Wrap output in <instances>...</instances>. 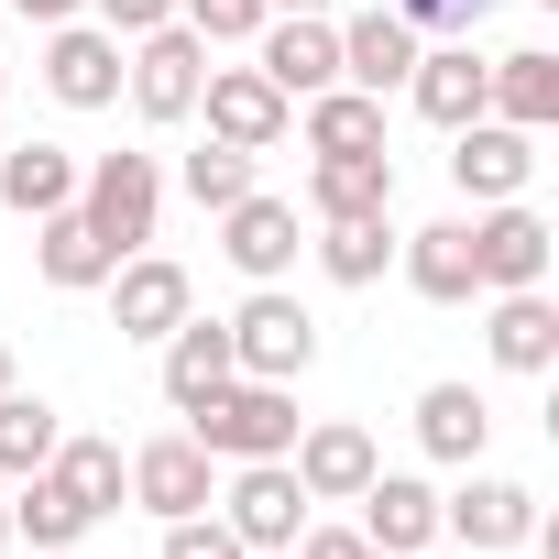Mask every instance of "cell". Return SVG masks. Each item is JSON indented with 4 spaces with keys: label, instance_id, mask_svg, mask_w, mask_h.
<instances>
[{
    "label": "cell",
    "instance_id": "obj_39",
    "mask_svg": "<svg viewBox=\"0 0 559 559\" xmlns=\"http://www.w3.org/2000/svg\"><path fill=\"white\" fill-rule=\"evenodd\" d=\"M263 12H330V0H263Z\"/></svg>",
    "mask_w": 559,
    "mask_h": 559
},
{
    "label": "cell",
    "instance_id": "obj_33",
    "mask_svg": "<svg viewBox=\"0 0 559 559\" xmlns=\"http://www.w3.org/2000/svg\"><path fill=\"white\" fill-rule=\"evenodd\" d=\"M176 23H187L198 45H252L274 12H263V0H176Z\"/></svg>",
    "mask_w": 559,
    "mask_h": 559
},
{
    "label": "cell",
    "instance_id": "obj_13",
    "mask_svg": "<svg viewBox=\"0 0 559 559\" xmlns=\"http://www.w3.org/2000/svg\"><path fill=\"white\" fill-rule=\"evenodd\" d=\"M45 88H56L67 110H110V99H121V34L56 23V34H45Z\"/></svg>",
    "mask_w": 559,
    "mask_h": 559
},
{
    "label": "cell",
    "instance_id": "obj_25",
    "mask_svg": "<svg viewBox=\"0 0 559 559\" xmlns=\"http://www.w3.org/2000/svg\"><path fill=\"white\" fill-rule=\"evenodd\" d=\"M483 341H493L504 373H548V362H559V308H548L537 286H515V297H493V330H483Z\"/></svg>",
    "mask_w": 559,
    "mask_h": 559
},
{
    "label": "cell",
    "instance_id": "obj_16",
    "mask_svg": "<svg viewBox=\"0 0 559 559\" xmlns=\"http://www.w3.org/2000/svg\"><path fill=\"white\" fill-rule=\"evenodd\" d=\"M352 504H362V548H384V559H417V548L439 537V493H428L417 472H373Z\"/></svg>",
    "mask_w": 559,
    "mask_h": 559
},
{
    "label": "cell",
    "instance_id": "obj_38",
    "mask_svg": "<svg viewBox=\"0 0 559 559\" xmlns=\"http://www.w3.org/2000/svg\"><path fill=\"white\" fill-rule=\"evenodd\" d=\"M12 12H23L34 34H56V23H78V12H88V0H12Z\"/></svg>",
    "mask_w": 559,
    "mask_h": 559
},
{
    "label": "cell",
    "instance_id": "obj_26",
    "mask_svg": "<svg viewBox=\"0 0 559 559\" xmlns=\"http://www.w3.org/2000/svg\"><path fill=\"white\" fill-rule=\"evenodd\" d=\"M0 198H12L23 219L78 209V154H67V143H12V154H0Z\"/></svg>",
    "mask_w": 559,
    "mask_h": 559
},
{
    "label": "cell",
    "instance_id": "obj_15",
    "mask_svg": "<svg viewBox=\"0 0 559 559\" xmlns=\"http://www.w3.org/2000/svg\"><path fill=\"white\" fill-rule=\"evenodd\" d=\"M110 319H121V341H165V330L187 319V263L121 252V263H110Z\"/></svg>",
    "mask_w": 559,
    "mask_h": 559
},
{
    "label": "cell",
    "instance_id": "obj_31",
    "mask_svg": "<svg viewBox=\"0 0 559 559\" xmlns=\"http://www.w3.org/2000/svg\"><path fill=\"white\" fill-rule=\"evenodd\" d=\"M12 537H34V548H78L88 515H78V493H67L56 472H23V483H12Z\"/></svg>",
    "mask_w": 559,
    "mask_h": 559
},
{
    "label": "cell",
    "instance_id": "obj_12",
    "mask_svg": "<svg viewBox=\"0 0 559 559\" xmlns=\"http://www.w3.org/2000/svg\"><path fill=\"white\" fill-rule=\"evenodd\" d=\"M219 252L252 274V286H286V263H297V198H230L219 209Z\"/></svg>",
    "mask_w": 559,
    "mask_h": 559
},
{
    "label": "cell",
    "instance_id": "obj_14",
    "mask_svg": "<svg viewBox=\"0 0 559 559\" xmlns=\"http://www.w3.org/2000/svg\"><path fill=\"white\" fill-rule=\"evenodd\" d=\"M286 472L308 483V504H352L384 461H373V439L352 428V417H319V428H297V450H286Z\"/></svg>",
    "mask_w": 559,
    "mask_h": 559
},
{
    "label": "cell",
    "instance_id": "obj_36",
    "mask_svg": "<svg viewBox=\"0 0 559 559\" xmlns=\"http://www.w3.org/2000/svg\"><path fill=\"white\" fill-rule=\"evenodd\" d=\"M88 12H99V34L132 45V34H165V23H176V0H88Z\"/></svg>",
    "mask_w": 559,
    "mask_h": 559
},
{
    "label": "cell",
    "instance_id": "obj_18",
    "mask_svg": "<svg viewBox=\"0 0 559 559\" xmlns=\"http://www.w3.org/2000/svg\"><path fill=\"white\" fill-rule=\"evenodd\" d=\"M395 263H406V286H417L428 308L483 297V274H472V219H428V230H406V241H395Z\"/></svg>",
    "mask_w": 559,
    "mask_h": 559
},
{
    "label": "cell",
    "instance_id": "obj_10",
    "mask_svg": "<svg viewBox=\"0 0 559 559\" xmlns=\"http://www.w3.org/2000/svg\"><path fill=\"white\" fill-rule=\"evenodd\" d=\"M252 45H263L252 67H263L274 88H286V99H319V88H341V23H330V12H274Z\"/></svg>",
    "mask_w": 559,
    "mask_h": 559
},
{
    "label": "cell",
    "instance_id": "obj_20",
    "mask_svg": "<svg viewBox=\"0 0 559 559\" xmlns=\"http://www.w3.org/2000/svg\"><path fill=\"white\" fill-rule=\"evenodd\" d=\"M230 373H241V362H230V330H219V319H176V330H165V406H176V417H198Z\"/></svg>",
    "mask_w": 559,
    "mask_h": 559
},
{
    "label": "cell",
    "instance_id": "obj_32",
    "mask_svg": "<svg viewBox=\"0 0 559 559\" xmlns=\"http://www.w3.org/2000/svg\"><path fill=\"white\" fill-rule=\"evenodd\" d=\"M176 176H187V198H198V209H230V198H252V154H241V143H198Z\"/></svg>",
    "mask_w": 559,
    "mask_h": 559
},
{
    "label": "cell",
    "instance_id": "obj_21",
    "mask_svg": "<svg viewBox=\"0 0 559 559\" xmlns=\"http://www.w3.org/2000/svg\"><path fill=\"white\" fill-rule=\"evenodd\" d=\"M483 110L515 121V132H548V121H559V56H548V45L493 56V67H483Z\"/></svg>",
    "mask_w": 559,
    "mask_h": 559
},
{
    "label": "cell",
    "instance_id": "obj_2",
    "mask_svg": "<svg viewBox=\"0 0 559 559\" xmlns=\"http://www.w3.org/2000/svg\"><path fill=\"white\" fill-rule=\"evenodd\" d=\"M78 219H88L110 252H143L154 219H165V165H154V154H99V165H78Z\"/></svg>",
    "mask_w": 559,
    "mask_h": 559
},
{
    "label": "cell",
    "instance_id": "obj_43",
    "mask_svg": "<svg viewBox=\"0 0 559 559\" xmlns=\"http://www.w3.org/2000/svg\"><path fill=\"white\" fill-rule=\"evenodd\" d=\"M34 559H78V548H34Z\"/></svg>",
    "mask_w": 559,
    "mask_h": 559
},
{
    "label": "cell",
    "instance_id": "obj_28",
    "mask_svg": "<svg viewBox=\"0 0 559 559\" xmlns=\"http://www.w3.org/2000/svg\"><path fill=\"white\" fill-rule=\"evenodd\" d=\"M395 263V209L384 219H319V274L330 286H384Z\"/></svg>",
    "mask_w": 559,
    "mask_h": 559
},
{
    "label": "cell",
    "instance_id": "obj_24",
    "mask_svg": "<svg viewBox=\"0 0 559 559\" xmlns=\"http://www.w3.org/2000/svg\"><path fill=\"white\" fill-rule=\"evenodd\" d=\"M483 439H493V406H483L472 384H428V395H417V450H428V461H461V472H472Z\"/></svg>",
    "mask_w": 559,
    "mask_h": 559
},
{
    "label": "cell",
    "instance_id": "obj_34",
    "mask_svg": "<svg viewBox=\"0 0 559 559\" xmlns=\"http://www.w3.org/2000/svg\"><path fill=\"white\" fill-rule=\"evenodd\" d=\"M165 559H241L230 515H165Z\"/></svg>",
    "mask_w": 559,
    "mask_h": 559
},
{
    "label": "cell",
    "instance_id": "obj_44",
    "mask_svg": "<svg viewBox=\"0 0 559 559\" xmlns=\"http://www.w3.org/2000/svg\"><path fill=\"white\" fill-rule=\"evenodd\" d=\"M0 99H12V67H0Z\"/></svg>",
    "mask_w": 559,
    "mask_h": 559
},
{
    "label": "cell",
    "instance_id": "obj_9",
    "mask_svg": "<svg viewBox=\"0 0 559 559\" xmlns=\"http://www.w3.org/2000/svg\"><path fill=\"white\" fill-rule=\"evenodd\" d=\"M526 176H537V132H515V121H493V110L450 132V187H461V198L493 209V198H526Z\"/></svg>",
    "mask_w": 559,
    "mask_h": 559
},
{
    "label": "cell",
    "instance_id": "obj_30",
    "mask_svg": "<svg viewBox=\"0 0 559 559\" xmlns=\"http://www.w3.org/2000/svg\"><path fill=\"white\" fill-rule=\"evenodd\" d=\"M308 154H384V99L319 88V99H308Z\"/></svg>",
    "mask_w": 559,
    "mask_h": 559
},
{
    "label": "cell",
    "instance_id": "obj_6",
    "mask_svg": "<svg viewBox=\"0 0 559 559\" xmlns=\"http://www.w3.org/2000/svg\"><path fill=\"white\" fill-rule=\"evenodd\" d=\"M439 537H461L472 559H504V548L537 537V493L504 483V472H472L461 493H439Z\"/></svg>",
    "mask_w": 559,
    "mask_h": 559
},
{
    "label": "cell",
    "instance_id": "obj_22",
    "mask_svg": "<svg viewBox=\"0 0 559 559\" xmlns=\"http://www.w3.org/2000/svg\"><path fill=\"white\" fill-rule=\"evenodd\" d=\"M110 263H121V252H110L78 209H45V219H34V274H45V286L88 297V286H110Z\"/></svg>",
    "mask_w": 559,
    "mask_h": 559
},
{
    "label": "cell",
    "instance_id": "obj_4",
    "mask_svg": "<svg viewBox=\"0 0 559 559\" xmlns=\"http://www.w3.org/2000/svg\"><path fill=\"white\" fill-rule=\"evenodd\" d=\"M198 110H209V143H241V154H274L297 132V99L274 88L263 67H209L198 78Z\"/></svg>",
    "mask_w": 559,
    "mask_h": 559
},
{
    "label": "cell",
    "instance_id": "obj_45",
    "mask_svg": "<svg viewBox=\"0 0 559 559\" xmlns=\"http://www.w3.org/2000/svg\"><path fill=\"white\" fill-rule=\"evenodd\" d=\"M373 559H384V548H373Z\"/></svg>",
    "mask_w": 559,
    "mask_h": 559
},
{
    "label": "cell",
    "instance_id": "obj_35",
    "mask_svg": "<svg viewBox=\"0 0 559 559\" xmlns=\"http://www.w3.org/2000/svg\"><path fill=\"white\" fill-rule=\"evenodd\" d=\"M384 12H395V23H417V34H472L493 0H384Z\"/></svg>",
    "mask_w": 559,
    "mask_h": 559
},
{
    "label": "cell",
    "instance_id": "obj_8",
    "mask_svg": "<svg viewBox=\"0 0 559 559\" xmlns=\"http://www.w3.org/2000/svg\"><path fill=\"white\" fill-rule=\"evenodd\" d=\"M548 219L526 209V198H493L483 219H472V274H483V297H515V286H548Z\"/></svg>",
    "mask_w": 559,
    "mask_h": 559
},
{
    "label": "cell",
    "instance_id": "obj_5",
    "mask_svg": "<svg viewBox=\"0 0 559 559\" xmlns=\"http://www.w3.org/2000/svg\"><path fill=\"white\" fill-rule=\"evenodd\" d=\"M198 78H209V45H198L187 23H165V34H132V45H121V88H132V110H143V121H187V110H198Z\"/></svg>",
    "mask_w": 559,
    "mask_h": 559
},
{
    "label": "cell",
    "instance_id": "obj_11",
    "mask_svg": "<svg viewBox=\"0 0 559 559\" xmlns=\"http://www.w3.org/2000/svg\"><path fill=\"white\" fill-rule=\"evenodd\" d=\"M132 504H143V515H209V504H219V461H209L187 428H176V439H143V450H132Z\"/></svg>",
    "mask_w": 559,
    "mask_h": 559
},
{
    "label": "cell",
    "instance_id": "obj_41",
    "mask_svg": "<svg viewBox=\"0 0 559 559\" xmlns=\"http://www.w3.org/2000/svg\"><path fill=\"white\" fill-rule=\"evenodd\" d=\"M241 559H297V548H241Z\"/></svg>",
    "mask_w": 559,
    "mask_h": 559
},
{
    "label": "cell",
    "instance_id": "obj_40",
    "mask_svg": "<svg viewBox=\"0 0 559 559\" xmlns=\"http://www.w3.org/2000/svg\"><path fill=\"white\" fill-rule=\"evenodd\" d=\"M0 548H12V483H0Z\"/></svg>",
    "mask_w": 559,
    "mask_h": 559
},
{
    "label": "cell",
    "instance_id": "obj_17",
    "mask_svg": "<svg viewBox=\"0 0 559 559\" xmlns=\"http://www.w3.org/2000/svg\"><path fill=\"white\" fill-rule=\"evenodd\" d=\"M417 56H428V45H417V23H395V12H352V23H341V88H362V99L406 88Z\"/></svg>",
    "mask_w": 559,
    "mask_h": 559
},
{
    "label": "cell",
    "instance_id": "obj_29",
    "mask_svg": "<svg viewBox=\"0 0 559 559\" xmlns=\"http://www.w3.org/2000/svg\"><path fill=\"white\" fill-rule=\"evenodd\" d=\"M56 439H67V417H56L45 395H23V384H0V483H23V472H45V461H56Z\"/></svg>",
    "mask_w": 559,
    "mask_h": 559
},
{
    "label": "cell",
    "instance_id": "obj_19",
    "mask_svg": "<svg viewBox=\"0 0 559 559\" xmlns=\"http://www.w3.org/2000/svg\"><path fill=\"white\" fill-rule=\"evenodd\" d=\"M395 209V154H319L308 165V219H384Z\"/></svg>",
    "mask_w": 559,
    "mask_h": 559
},
{
    "label": "cell",
    "instance_id": "obj_42",
    "mask_svg": "<svg viewBox=\"0 0 559 559\" xmlns=\"http://www.w3.org/2000/svg\"><path fill=\"white\" fill-rule=\"evenodd\" d=\"M0 384H12V341H0Z\"/></svg>",
    "mask_w": 559,
    "mask_h": 559
},
{
    "label": "cell",
    "instance_id": "obj_27",
    "mask_svg": "<svg viewBox=\"0 0 559 559\" xmlns=\"http://www.w3.org/2000/svg\"><path fill=\"white\" fill-rule=\"evenodd\" d=\"M67 493H78V515L99 526V515H121V493H132V461L110 450V439H56V461H45Z\"/></svg>",
    "mask_w": 559,
    "mask_h": 559
},
{
    "label": "cell",
    "instance_id": "obj_37",
    "mask_svg": "<svg viewBox=\"0 0 559 559\" xmlns=\"http://www.w3.org/2000/svg\"><path fill=\"white\" fill-rule=\"evenodd\" d=\"M297 559H373V548H362V526H319V515H308V526H297Z\"/></svg>",
    "mask_w": 559,
    "mask_h": 559
},
{
    "label": "cell",
    "instance_id": "obj_1",
    "mask_svg": "<svg viewBox=\"0 0 559 559\" xmlns=\"http://www.w3.org/2000/svg\"><path fill=\"white\" fill-rule=\"evenodd\" d=\"M297 384H252V373H230L198 417H187V439L209 450V461H286L297 450Z\"/></svg>",
    "mask_w": 559,
    "mask_h": 559
},
{
    "label": "cell",
    "instance_id": "obj_3",
    "mask_svg": "<svg viewBox=\"0 0 559 559\" xmlns=\"http://www.w3.org/2000/svg\"><path fill=\"white\" fill-rule=\"evenodd\" d=\"M219 330H230V362H241L252 384H297V373L319 362V319H308L286 286H252L241 319H219Z\"/></svg>",
    "mask_w": 559,
    "mask_h": 559
},
{
    "label": "cell",
    "instance_id": "obj_7",
    "mask_svg": "<svg viewBox=\"0 0 559 559\" xmlns=\"http://www.w3.org/2000/svg\"><path fill=\"white\" fill-rule=\"evenodd\" d=\"M219 515H230V537H241V548H297V526H308L319 504H308V483H297L286 461H230Z\"/></svg>",
    "mask_w": 559,
    "mask_h": 559
},
{
    "label": "cell",
    "instance_id": "obj_23",
    "mask_svg": "<svg viewBox=\"0 0 559 559\" xmlns=\"http://www.w3.org/2000/svg\"><path fill=\"white\" fill-rule=\"evenodd\" d=\"M406 99H417V121H439V132L483 121V56H472V45H439V56H417V67H406Z\"/></svg>",
    "mask_w": 559,
    "mask_h": 559
}]
</instances>
